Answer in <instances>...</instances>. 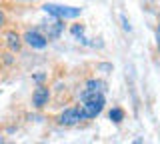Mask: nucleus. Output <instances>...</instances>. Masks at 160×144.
Instances as JSON below:
<instances>
[{"label": "nucleus", "mask_w": 160, "mask_h": 144, "mask_svg": "<svg viewBox=\"0 0 160 144\" xmlns=\"http://www.w3.org/2000/svg\"><path fill=\"white\" fill-rule=\"evenodd\" d=\"M80 100H82V104L78 106V110L82 114V118H94V116H98L104 108L102 92H86L84 90L80 94Z\"/></svg>", "instance_id": "1"}, {"label": "nucleus", "mask_w": 160, "mask_h": 144, "mask_svg": "<svg viewBox=\"0 0 160 144\" xmlns=\"http://www.w3.org/2000/svg\"><path fill=\"white\" fill-rule=\"evenodd\" d=\"M46 14H52L56 18H76L80 16L82 8H76V6H58V4H46L42 8Z\"/></svg>", "instance_id": "2"}, {"label": "nucleus", "mask_w": 160, "mask_h": 144, "mask_svg": "<svg viewBox=\"0 0 160 144\" xmlns=\"http://www.w3.org/2000/svg\"><path fill=\"white\" fill-rule=\"evenodd\" d=\"M80 120H84V118H82V114H80L78 106L64 110L62 114H60V118H58V122L62 124V126H74V124H78Z\"/></svg>", "instance_id": "3"}, {"label": "nucleus", "mask_w": 160, "mask_h": 144, "mask_svg": "<svg viewBox=\"0 0 160 144\" xmlns=\"http://www.w3.org/2000/svg\"><path fill=\"white\" fill-rule=\"evenodd\" d=\"M24 40H26L32 48H46V44H48V40H46V36H42L40 32H36V30H30V32H26L24 34Z\"/></svg>", "instance_id": "4"}, {"label": "nucleus", "mask_w": 160, "mask_h": 144, "mask_svg": "<svg viewBox=\"0 0 160 144\" xmlns=\"http://www.w3.org/2000/svg\"><path fill=\"white\" fill-rule=\"evenodd\" d=\"M48 96H50V94H48V88L46 86H38L36 90H34V94H32V104L36 108H42L44 104L48 102Z\"/></svg>", "instance_id": "5"}, {"label": "nucleus", "mask_w": 160, "mask_h": 144, "mask_svg": "<svg viewBox=\"0 0 160 144\" xmlns=\"http://www.w3.org/2000/svg\"><path fill=\"white\" fill-rule=\"evenodd\" d=\"M62 26H64V24L60 22V18H58V20H54L52 24L46 22V24H44V28L48 30V38H58L60 32H62Z\"/></svg>", "instance_id": "6"}, {"label": "nucleus", "mask_w": 160, "mask_h": 144, "mask_svg": "<svg viewBox=\"0 0 160 144\" xmlns=\"http://www.w3.org/2000/svg\"><path fill=\"white\" fill-rule=\"evenodd\" d=\"M86 92H104V82L102 80H90L86 84Z\"/></svg>", "instance_id": "7"}, {"label": "nucleus", "mask_w": 160, "mask_h": 144, "mask_svg": "<svg viewBox=\"0 0 160 144\" xmlns=\"http://www.w3.org/2000/svg\"><path fill=\"white\" fill-rule=\"evenodd\" d=\"M122 118H124V112L120 110V108H112V110H110V120H112V122L120 124V122H122Z\"/></svg>", "instance_id": "8"}, {"label": "nucleus", "mask_w": 160, "mask_h": 144, "mask_svg": "<svg viewBox=\"0 0 160 144\" xmlns=\"http://www.w3.org/2000/svg\"><path fill=\"white\" fill-rule=\"evenodd\" d=\"M8 44H10V48H12V50H18V48H20V38L16 36V34H14V32H8Z\"/></svg>", "instance_id": "9"}, {"label": "nucleus", "mask_w": 160, "mask_h": 144, "mask_svg": "<svg viewBox=\"0 0 160 144\" xmlns=\"http://www.w3.org/2000/svg\"><path fill=\"white\" fill-rule=\"evenodd\" d=\"M70 32H72L74 36H82V32H84V26H82V24H74V26H72V30H70Z\"/></svg>", "instance_id": "10"}, {"label": "nucleus", "mask_w": 160, "mask_h": 144, "mask_svg": "<svg viewBox=\"0 0 160 144\" xmlns=\"http://www.w3.org/2000/svg\"><path fill=\"white\" fill-rule=\"evenodd\" d=\"M156 44H158V48H160V26L156 28Z\"/></svg>", "instance_id": "11"}, {"label": "nucleus", "mask_w": 160, "mask_h": 144, "mask_svg": "<svg viewBox=\"0 0 160 144\" xmlns=\"http://www.w3.org/2000/svg\"><path fill=\"white\" fill-rule=\"evenodd\" d=\"M2 22H4V14L0 12V24H2Z\"/></svg>", "instance_id": "12"}, {"label": "nucleus", "mask_w": 160, "mask_h": 144, "mask_svg": "<svg viewBox=\"0 0 160 144\" xmlns=\"http://www.w3.org/2000/svg\"><path fill=\"white\" fill-rule=\"evenodd\" d=\"M0 144H2V136H0Z\"/></svg>", "instance_id": "13"}]
</instances>
